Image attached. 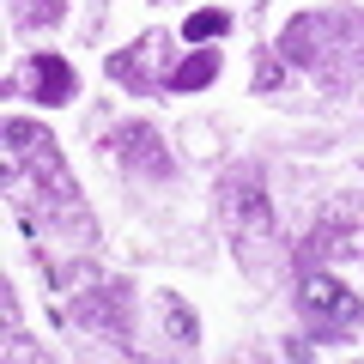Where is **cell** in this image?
<instances>
[{
    "label": "cell",
    "mask_w": 364,
    "mask_h": 364,
    "mask_svg": "<svg viewBox=\"0 0 364 364\" xmlns=\"http://www.w3.org/2000/svg\"><path fill=\"white\" fill-rule=\"evenodd\" d=\"M279 49H286V61L316 67L322 79H346L334 55H346V67L364 61V18L358 13H304V18H291Z\"/></svg>",
    "instance_id": "6da1fadb"
},
{
    "label": "cell",
    "mask_w": 364,
    "mask_h": 364,
    "mask_svg": "<svg viewBox=\"0 0 364 364\" xmlns=\"http://www.w3.org/2000/svg\"><path fill=\"white\" fill-rule=\"evenodd\" d=\"M219 207H225V225L237 237H267L273 231V207H267V188L255 176H231L219 188Z\"/></svg>",
    "instance_id": "7a4b0ae2"
},
{
    "label": "cell",
    "mask_w": 364,
    "mask_h": 364,
    "mask_svg": "<svg viewBox=\"0 0 364 364\" xmlns=\"http://www.w3.org/2000/svg\"><path fill=\"white\" fill-rule=\"evenodd\" d=\"M298 304L316 316V322H328V328H358V322H364V304L352 298L340 279H328V273H304Z\"/></svg>",
    "instance_id": "3957f363"
},
{
    "label": "cell",
    "mask_w": 364,
    "mask_h": 364,
    "mask_svg": "<svg viewBox=\"0 0 364 364\" xmlns=\"http://www.w3.org/2000/svg\"><path fill=\"white\" fill-rule=\"evenodd\" d=\"M25 91L37 97V104H67V97H79V73H73L67 55L43 49V55L25 61Z\"/></svg>",
    "instance_id": "277c9868"
},
{
    "label": "cell",
    "mask_w": 364,
    "mask_h": 364,
    "mask_svg": "<svg viewBox=\"0 0 364 364\" xmlns=\"http://www.w3.org/2000/svg\"><path fill=\"white\" fill-rule=\"evenodd\" d=\"M109 146H116V158L128 170H140V176H170V152L158 146V134L146 128V122H128V128L109 134Z\"/></svg>",
    "instance_id": "5b68a950"
},
{
    "label": "cell",
    "mask_w": 364,
    "mask_h": 364,
    "mask_svg": "<svg viewBox=\"0 0 364 364\" xmlns=\"http://www.w3.org/2000/svg\"><path fill=\"white\" fill-rule=\"evenodd\" d=\"M73 322L97 328L104 340H128V286H97L91 304H73Z\"/></svg>",
    "instance_id": "8992f818"
},
{
    "label": "cell",
    "mask_w": 364,
    "mask_h": 364,
    "mask_svg": "<svg viewBox=\"0 0 364 364\" xmlns=\"http://www.w3.org/2000/svg\"><path fill=\"white\" fill-rule=\"evenodd\" d=\"M219 79V49H195L182 67H170V91H200Z\"/></svg>",
    "instance_id": "52a82bcc"
},
{
    "label": "cell",
    "mask_w": 364,
    "mask_h": 364,
    "mask_svg": "<svg viewBox=\"0 0 364 364\" xmlns=\"http://www.w3.org/2000/svg\"><path fill=\"white\" fill-rule=\"evenodd\" d=\"M225 31H231V13H225V6H200V13H188L182 37L188 43H213V37H225Z\"/></svg>",
    "instance_id": "ba28073f"
},
{
    "label": "cell",
    "mask_w": 364,
    "mask_h": 364,
    "mask_svg": "<svg viewBox=\"0 0 364 364\" xmlns=\"http://www.w3.org/2000/svg\"><path fill=\"white\" fill-rule=\"evenodd\" d=\"M158 310H164V328L182 340V346H195V340H200V328H195V316H188V304H182V298H170V291H164Z\"/></svg>",
    "instance_id": "9c48e42d"
},
{
    "label": "cell",
    "mask_w": 364,
    "mask_h": 364,
    "mask_svg": "<svg viewBox=\"0 0 364 364\" xmlns=\"http://www.w3.org/2000/svg\"><path fill=\"white\" fill-rule=\"evenodd\" d=\"M279 79H286V73H279V61H261V67H255V91H273Z\"/></svg>",
    "instance_id": "30bf717a"
}]
</instances>
